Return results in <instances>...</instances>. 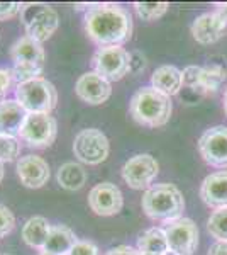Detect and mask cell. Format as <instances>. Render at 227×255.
Instances as JSON below:
<instances>
[{
	"instance_id": "cell-36",
	"label": "cell",
	"mask_w": 227,
	"mask_h": 255,
	"mask_svg": "<svg viewBox=\"0 0 227 255\" xmlns=\"http://www.w3.org/2000/svg\"><path fill=\"white\" fill-rule=\"evenodd\" d=\"M224 111H226V116H227V89L224 92Z\"/></svg>"
},
{
	"instance_id": "cell-15",
	"label": "cell",
	"mask_w": 227,
	"mask_h": 255,
	"mask_svg": "<svg viewBox=\"0 0 227 255\" xmlns=\"http://www.w3.org/2000/svg\"><path fill=\"white\" fill-rule=\"evenodd\" d=\"M17 175L20 182L29 189H39L48 184L51 170L48 162L38 155H26L20 157L17 162Z\"/></svg>"
},
{
	"instance_id": "cell-31",
	"label": "cell",
	"mask_w": 227,
	"mask_h": 255,
	"mask_svg": "<svg viewBox=\"0 0 227 255\" xmlns=\"http://www.w3.org/2000/svg\"><path fill=\"white\" fill-rule=\"evenodd\" d=\"M68 255H98V249H97V245L92 244V242L78 240Z\"/></svg>"
},
{
	"instance_id": "cell-21",
	"label": "cell",
	"mask_w": 227,
	"mask_h": 255,
	"mask_svg": "<svg viewBox=\"0 0 227 255\" xmlns=\"http://www.w3.org/2000/svg\"><path fill=\"white\" fill-rule=\"evenodd\" d=\"M49 232H51V225H49L46 218L32 216L22 226V240L32 249L43 250L49 237Z\"/></svg>"
},
{
	"instance_id": "cell-23",
	"label": "cell",
	"mask_w": 227,
	"mask_h": 255,
	"mask_svg": "<svg viewBox=\"0 0 227 255\" xmlns=\"http://www.w3.org/2000/svg\"><path fill=\"white\" fill-rule=\"evenodd\" d=\"M58 184L67 191H80L86 184V172L85 168L76 162H67L58 168L56 174Z\"/></svg>"
},
{
	"instance_id": "cell-14",
	"label": "cell",
	"mask_w": 227,
	"mask_h": 255,
	"mask_svg": "<svg viewBox=\"0 0 227 255\" xmlns=\"http://www.w3.org/2000/svg\"><path fill=\"white\" fill-rule=\"evenodd\" d=\"M75 92L86 104L100 106L109 101L110 94H112V85L97 72H86L76 80Z\"/></svg>"
},
{
	"instance_id": "cell-30",
	"label": "cell",
	"mask_w": 227,
	"mask_h": 255,
	"mask_svg": "<svg viewBox=\"0 0 227 255\" xmlns=\"http://www.w3.org/2000/svg\"><path fill=\"white\" fill-rule=\"evenodd\" d=\"M22 10V3L19 2H0V20L12 19Z\"/></svg>"
},
{
	"instance_id": "cell-34",
	"label": "cell",
	"mask_w": 227,
	"mask_h": 255,
	"mask_svg": "<svg viewBox=\"0 0 227 255\" xmlns=\"http://www.w3.org/2000/svg\"><path fill=\"white\" fill-rule=\"evenodd\" d=\"M209 255H227V242H216L209 249Z\"/></svg>"
},
{
	"instance_id": "cell-4",
	"label": "cell",
	"mask_w": 227,
	"mask_h": 255,
	"mask_svg": "<svg viewBox=\"0 0 227 255\" xmlns=\"http://www.w3.org/2000/svg\"><path fill=\"white\" fill-rule=\"evenodd\" d=\"M10 58L14 61V68H12L14 79L19 85L41 77L46 53H44L43 43L26 34L10 46Z\"/></svg>"
},
{
	"instance_id": "cell-18",
	"label": "cell",
	"mask_w": 227,
	"mask_h": 255,
	"mask_svg": "<svg viewBox=\"0 0 227 255\" xmlns=\"http://www.w3.org/2000/svg\"><path fill=\"white\" fill-rule=\"evenodd\" d=\"M27 113L15 99H5L0 102V134L19 138Z\"/></svg>"
},
{
	"instance_id": "cell-38",
	"label": "cell",
	"mask_w": 227,
	"mask_h": 255,
	"mask_svg": "<svg viewBox=\"0 0 227 255\" xmlns=\"http://www.w3.org/2000/svg\"><path fill=\"white\" fill-rule=\"evenodd\" d=\"M38 255H51V254H46V252H39Z\"/></svg>"
},
{
	"instance_id": "cell-26",
	"label": "cell",
	"mask_w": 227,
	"mask_h": 255,
	"mask_svg": "<svg viewBox=\"0 0 227 255\" xmlns=\"http://www.w3.org/2000/svg\"><path fill=\"white\" fill-rule=\"evenodd\" d=\"M20 153V141L14 136L0 134V163L14 162Z\"/></svg>"
},
{
	"instance_id": "cell-33",
	"label": "cell",
	"mask_w": 227,
	"mask_h": 255,
	"mask_svg": "<svg viewBox=\"0 0 227 255\" xmlns=\"http://www.w3.org/2000/svg\"><path fill=\"white\" fill-rule=\"evenodd\" d=\"M105 255H141L139 254L138 249H133L129 245H119V247H114V249L107 250Z\"/></svg>"
},
{
	"instance_id": "cell-8",
	"label": "cell",
	"mask_w": 227,
	"mask_h": 255,
	"mask_svg": "<svg viewBox=\"0 0 227 255\" xmlns=\"http://www.w3.org/2000/svg\"><path fill=\"white\" fill-rule=\"evenodd\" d=\"M93 72L102 75L109 82L122 80L127 73H131V53L122 46H104L95 51Z\"/></svg>"
},
{
	"instance_id": "cell-3",
	"label": "cell",
	"mask_w": 227,
	"mask_h": 255,
	"mask_svg": "<svg viewBox=\"0 0 227 255\" xmlns=\"http://www.w3.org/2000/svg\"><path fill=\"white\" fill-rule=\"evenodd\" d=\"M143 211L154 221L180 220L185 211V199L175 184H156L148 189L143 196Z\"/></svg>"
},
{
	"instance_id": "cell-12",
	"label": "cell",
	"mask_w": 227,
	"mask_h": 255,
	"mask_svg": "<svg viewBox=\"0 0 227 255\" xmlns=\"http://www.w3.org/2000/svg\"><path fill=\"white\" fill-rule=\"evenodd\" d=\"M199 150L209 165L227 168V128L214 126L205 131L199 139Z\"/></svg>"
},
{
	"instance_id": "cell-6",
	"label": "cell",
	"mask_w": 227,
	"mask_h": 255,
	"mask_svg": "<svg viewBox=\"0 0 227 255\" xmlns=\"http://www.w3.org/2000/svg\"><path fill=\"white\" fill-rule=\"evenodd\" d=\"M20 15H22L27 36H31L32 39L39 41V43L48 41L60 26L58 12L46 3H26V5H22Z\"/></svg>"
},
{
	"instance_id": "cell-13",
	"label": "cell",
	"mask_w": 227,
	"mask_h": 255,
	"mask_svg": "<svg viewBox=\"0 0 227 255\" xmlns=\"http://www.w3.org/2000/svg\"><path fill=\"white\" fill-rule=\"evenodd\" d=\"M88 206L98 216H114L124 206V196L115 184L102 182L88 192Z\"/></svg>"
},
{
	"instance_id": "cell-2",
	"label": "cell",
	"mask_w": 227,
	"mask_h": 255,
	"mask_svg": "<svg viewBox=\"0 0 227 255\" xmlns=\"http://www.w3.org/2000/svg\"><path fill=\"white\" fill-rule=\"evenodd\" d=\"M131 116L136 123L148 128L164 126L171 118V99L152 87H143L134 94L129 104Z\"/></svg>"
},
{
	"instance_id": "cell-24",
	"label": "cell",
	"mask_w": 227,
	"mask_h": 255,
	"mask_svg": "<svg viewBox=\"0 0 227 255\" xmlns=\"http://www.w3.org/2000/svg\"><path fill=\"white\" fill-rule=\"evenodd\" d=\"M207 230L217 242H227V208H219L210 215Z\"/></svg>"
},
{
	"instance_id": "cell-1",
	"label": "cell",
	"mask_w": 227,
	"mask_h": 255,
	"mask_svg": "<svg viewBox=\"0 0 227 255\" xmlns=\"http://www.w3.org/2000/svg\"><path fill=\"white\" fill-rule=\"evenodd\" d=\"M85 32L100 48L122 46L133 34V17L121 5H95L85 14Z\"/></svg>"
},
{
	"instance_id": "cell-7",
	"label": "cell",
	"mask_w": 227,
	"mask_h": 255,
	"mask_svg": "<svg viewBox=\"0 0 227 255\" xmlns=\"http://www.w3.org/2000/svg\"><path fill=\"white\" fill-rule=\"evenodd\" d=\"M73 153L86 165H98L105 162L110 153L109 138L97 128H86L81 129L73 141Z\"/></svg>"
},
{
	"instance_id": "cell-10",
	"label": "cell",
	"mask_w": 227,
	"mask_h": 255,
	"mask_svg": "<svg viewBox=\"0 0 227 255\" xmlns=\"http://www.w3.org/2000/svg\"><path fill=\"white\" fill-rule=\"evenodd\" d=\"M58 123L51 114H27L19 138L32 148H48L55 143Z\"/></svg>"
},
{
	"instance_id": "cell-40",
	"label": "cell",
	"mask_w": 227,
	"mask_h": 255,
	"mask_svg": "<svg viewBox=\"0 0 227 255\" xmlns=\"http://www.w3.org/2000/svg\"><path fill=\"white\" fill-rule=\"evenodd\" d=\"M3 255H12V254H3Z\"/></svg>"
},
{
	"instance_id": "cell-5",
	"label": "cell",
	"mask_w": 227,
	"mask_h": 255,
	"mask_svg": "<svg viewBox=\"0 0 227 255\" xmlns=\"http://www.w3.org/2000/svg\"><path fill=\"white\" fill-rule=\"evenodd\" d=\"M15 101L26 109L27 114H51V111L56 108L58 92L48 79L38 77L17 85Z\"/></svg>"
},
{
	"instance_id": "cell-29",
	"label": "cell",
	"mask_w": 227,
	"mask_h": 255,
	"mask_svg": "<svg viewBox=\"0 0 227 255\" xmlns=\"http://www.w3.org/2000/svg\"><path fill=\"white\" fill-rule=\"evenodd\" d=\"M183 84L190 89H199L200 85V75L202 68L200 67H187L183 70Z\"/></svg>"
},
{
	"instance_id": "cell-16",
	"label": "cell",
	"mask_w": 227,
	"mask_h": 255,
	"mask_svg": "<svg viewBox=\"0 0 227 255\" xmlns=\"http://www.w3.org/2000/svg\"><path fill=\"white\" fill-rule=\"evenodd\" d=\"M226 27L227 20L219 12H207L193 20L192 36L200 44H212L224 36Z\"/></svg>"
},
{
	"instance_id": "cell-17",
	"label": "cell",
	"mask_w": 227,
	"mask_h": 255,
	"mask_svg": "<svg viewBox=\"0 0 227 255\" xmlns=\"http://www.w3.org/2000/svg\"><path fill=\"white\" fill-rule=\"evenodd\" d=\"M200 197L210 208H227V170L205 177L200 186Z\"/></svg>"
},
{
	"instance_id": "cell-32",
	"label": "cell",
	"mask_w": 227,
	"mask_h": 255,
	"mask_svg": "<svg viewBox=\"0 0 227 255\" xmlns=\"http://www.w3.org/2000/svg\"><path fill=\"white\" fill-rule=\"evenodd\" d=\"M146 67V58L139 51L131 53V73H139Z\"/></svg>"
},
{
	"instance_id": "cell-11",
	"label": "cell",
	"mask_w": 227,
	"mask_h": 255,
	"mask_svg": "<svg viewBox=\"0 0 227 255\" xmlns=\"http://www.w3.org/2000/svg\"><path fill=\"white\" fill-rule=\"evenodd\" d=\"M170 252L176 255H193L199 247V228L190 218L170 221L164 228Z\"/></svg>"
},
{
	"instance_id": "cell-37",
	"label": "cell",
	"mask_w": 227,
	"mask_h": 255,
	"mask_svg": "<svg viewBox=\"0 0 227 255\" xmlns=\"http://www.w3.org/2000/svg\"><path fill=\"white\" fill-rule=\"evenodd\" d=\"M3 179V163H0V182H2Z\"/></svg>"
},
{
	"instance_id": "cell-27",
	"label": "cell",
	"mask_w": 227,
	"mask_h": 255,
	"mask_svg": "<svg viewBox=\"0 0 227 255\" xmlns=\"http://www.w3.org/2000/svg\"><path fill=\"white\" fill-rule=\"evenodd\" d=\"M15 228V216L7 206L0 204V238L7 237Z\"/></svg>"
},
{
	"instance_id": "cell-25",
	"label": "cell",
	"mask_w": 227,
	"mask_h": 255,
	"mask_svg": "<svg viewBox=\"0 0 227 255\" xmlns=\"http://www.w3.org/2000/svg\"><path fill=\"white\" fill-rule=\"evenodd\" d=\"M170 3L168 2H136L134 10L143 20H156L166 14Z\"/></svg>"
},
{
	"instance_id": "cell-22",
	"label": "cell",
	"mask_w": 227,
	"mask_h": 255,
	"mask_svg": "<svg viewBox=\"0 0 227 255\" xmlns=\"http://www.w3.org/2000/svg\"><path fill=\"white\" fill-rule=\"evenodd\" d=\"M138 250L141 255H166L170 252L168 238L163 228H150L138 238Z\"/></svg>"
},
{
	"instance_id": "cell-19",
	"label": "cell",
	"mask_w": 227,
	"mask_h": 255,
	"mask_svg": "<svg viewBox=\"0 0 227 255\" xmlns=\"http://www.w3.org/2000/svg\"><path fill=\"white\" fill-rule=\"evenodd\" d=\"M151 87L164 96H176L183 87V73L173 65H163L152 72Z\"/></svg>"
},
{
	"instance_id": "cell-9",
	"label": "cell",
	"mask_w": 227,
	"mask_h": 255,
	"mask_svg": "<svg viewBox=\"0 0 227 255\" xmlns=\"http://www.w3.org/2000/svg\"><path fill=\"white\" fill-rule=\"evenodd\" d=\"M159 174V163L150 153L134 155L124 163L122 179L131 189L143 191V189L152 187V182Z\"/></svg>"
},
{
	"instance_id": "cell-39",
	"label": "cell",
	"mask_w": 227,
	"mask_h": 255,
	"mask_svg": "<svg viewBox=\"0 0 227 255\" xmlns=\"http://www.w3.org/2000/svg\"><path fill=\"white\" fill-rule=\"evenodd\" d=\"M166 255H176V254H173V252H168Z\"/></svg>"
},
{
	"instance_id": "cell-20",
	"label": "cell",
	"mask_w": 227,
	"mask_h": 255,
	"mask_svg": "<svg viewBox=\"0 0 227 255\" xmlns=\"http://www.w3.org/2000/svg\"><path fill=\"white\" fill-rule=\"evenodd\" d=\"M76 242L78 238L72 228H68L65 225H56L51 226L46 245L43 247L41 252H46L51 255H68Z\"/></svg>"
},
{
	"instance_id": "cell-28",
	"label": "cell",
	"mask_w": 227,
	"mask_h": 255,
	"mask_svg": "<svg viewBox=\"0 0 227 255\" xmlns=\"http://www.w3.org/2000/svg\"><path fill=\"white\" fill-rule=\"evenodd\" d=\"M14 82V72L10 68H0V102L7 99V94L10 92Z\"/></svg>"
},
{
	"instance_id": "cell-35",
	"label": "cell",
	"mask_w": 227,
	"mask_h": 255,
	"mask_svg": "<svg viewBox=\"0 0 227 255\" xmlns=\"http://www.w3.org/2000/svg\"><path fill=\"white\" fill-rule=\"evenodd\" d=\"M217 12L227 20V3H217Z\"/></svg>"
}]
</instances>
